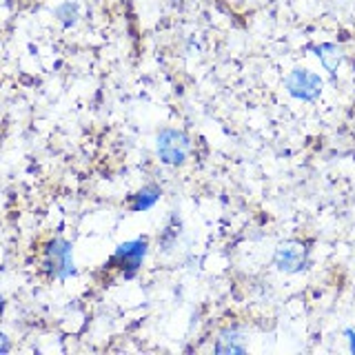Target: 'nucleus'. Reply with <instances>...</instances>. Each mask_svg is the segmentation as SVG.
<instances>
[{
	"instance_id": "nucleus-11",
	"label": "nucleus",
	"mask_w": 355,
	"mask_h": 355,
	"mask_svg": "<svg viewBox=\"0 0 355 355\" xmlns=\"http://www.w3.org/2000/svg\"><path fill=\"white\" fill-rule=\"evenodd\" d=\"M3 309H5V300H3V295H0V313H3Z\"/></svg>"
},
{
	"instance_id": "nucleus-6",
	"label": "nucleus",
	"mask_w": 355,
	"mask_h": 355,
	"mask_svg": "<svg viewBox=\"0 0 355 355\" xmlns=\"http://www.w3.org/2000/svg\"><path fill=\"white\" fill-rule=\"evenodd\" d=\"M160 187H155V184H147V187H142L140 191H136L131 196L129 200V209L131 211H147L151 209L155 202L160 200Z\"/></svg>"
},
{
	"instance_id": "nucleus-9",
	"label": "nucleus",
	"mask_w": 355,
	"mask_h": 355,
	"mask_svg": "<svg viewBox=\"0 0 355 355\" xmlns=\"http://www.w3.org/2000/svg\"><path fill=\"white\" fill-rule=\"evenodd\" d=\"M55 16H58L64 25H76V20H78V7L73 3H64L60 5V9L55 11Z\"/></svg>"
},
{
	"instance_id": "nucleus-5",
	"label": "nucleus",
	"mask_w": 355,
	"mask_h": 355,
	"mask_svg": "<svg viewBox=\"0 0 355 355\" xmlns=\"http://www.w3.org/2000/svg\"><path fill=\"white\" fill-rule=\"evenodd\" d=\"M275 262L282 271H297L304 262V251L300 244H284L277 249Z\"/></svg>"
},
{
	"instance_id": "nucleus-4",
	"label": "nucleus",
	"mask_w": 355,
	"mask_h": 355,
	"mask_svg": "<svg viewBox=\"0 0 355 355\" xmlns=\"http://www.w3.org/2000/svg\"><path fill=\"white\" fill-rule=\"evenodd\" d=\"M286 87L291 96L302 98V100H315L322 92V80L320 76L306 69H295L291 76L286 78Z\"/></svg>"
},
{
	"instance_id": "nucleus-3",
	"label": "nucleus",
	"mask_w": 355,
	"mask_h": 355,
	"mask_svg": "<svg viewBox=\"0 0 355 355\" xmlns=\"http://www.w3.org/2000/svg\"><path fill=\"white\" fill-rule=\"evenodd\" d=\"M191 149V140L178 129H164L158 136V158L164 164H182Z\"/></svg>"
},
{
	"instance_id": "nucleus-7",
	"label": "nucleus",
	"mask_w": 355,
	"mask_h": 355,
	"mask_svg": "<svg viewBox=\"0 0 355 355\" xmlns=\"http://www.w3.org/2000/svg\"><path fill=\"white\" fill-rule=\"evenodd\" d=\"M318 55H320L322 64H324L329 71L338 69V64H340V51H338V47H333V44H322V47L318 49Z\"/></svg>"
},
{
	"instance_id": "nucleus-8",
	"label": "nucleus",
	"mask_w": 355,
	"mask_h": 355,
	"mask_svg": "<svg viewBox=\"0 0 355 355\" xmlns=\"http://www.w3.org/2000/svg\"><path fill=\"white\" fill-rule=\"evenodd\" d=\"M236 340H238L236 333H222V338L216 344V351L218 353H242L244 347L242 344H236Z\"/></svg>"
},
{
	"instance_id": "nucleus-1",
	"label": "nucleus",
	"mask_w": 355,
	"mask_h": 355,
	"mask_svg": "<svg viewBox=\"0 0 355 355\" xmlns=\"http://www.w3.org/2000/svg\"><path fill=\"white\" fill-rule=\"evenodd\" d=\"M147 249H149L147 238H138V240H129L125 244H120V247L116 249V253L103 264L105 273L125 277V280L136 277V273L142 269Z\"/></svg>"
},
{
	"instance_id": "nucleus-10",
	"label": "nucleus",
	"mask_w": 355,
	"mask_h": 355,
	"mask_svg": "<svg viewBox=\"0 0 355 355\" xmlns=\"http://www.w3.org/2000/svg\"><path fill=\"white\" fill-rule=\"evenodd\" d=\"M11 349V344H9V340H7V336L3 331H0V353H7Z\"/></svg>"
},
{
	"instance_id": "nucleus-2",
	"label": "nucleus",
	"mask_w": 355,
	"mask_h": 355,
	"mask_svg": "<svg viewBox=\"0 0 355 355\" xmlns=\"http://www.w3.org/2000/svg\"><path fill=\"white\" fill-rule=\"evenodd\" d=\"M42 271L53 280H67L76 273L73 249L62 238H53L42 251Z\"/></svg>"
}]
</instances>
